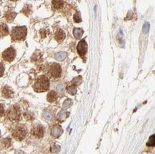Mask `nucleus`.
Returning a JSON list of instances; mask_svg holds the SVG:
<instances>
[{
  "instance_id": "1",
  "label": "nucleus",
  "mask_w": 155,
  "mask_h": 154,
  "mask_svg": "<svg viewBox=\"0 0 155 154\" xmlns=\"http://www.w3.org/2000/svg\"><path fill=\"white\" fill-rule=\"evenodd\" d=\"M33 88L36 92L41 93L47 91L49 88V80L48 77L45 75H41L39 76L36 79Z\"/></svg>"
},
{
  "instance_id": "2",
  "label": "nucleus",
  "mask_w": 155,
  "mask_h": 154,
  "mask_svg": "<svg viewBox=\"0 0 155 154\" xmlns=\"http://www.w3.org/2000/svg\"><path fill=\"white\" fill-rule=\"evenodd\" d=\"M27 34V29L26 27H15L12 29L10 35L12 41H25Z\"/></svg>"
},
{
  "instance_id": "3",
  "label": "nucleus",
  "mask_w": 155,
  "mask_h": 154,
  "mask_svg": "<svg viewBox=\"0 0 155 154\" xmlns=\"http://www.w3.org/2000/svg\"><path fill=\"white\" fill-rule=\"evenodd\" d=\"M61 74V69L60 65L57 63H53L49 65L47 69V74L51 79H57L60 77Z\"/></svg>"
},
{
  "instance_id": "4",
  "label": "nucleus",
  "mask_w": 155,
  "mask_h": 154,
  "mask_svg": "<svg viewBox=\"0 0 155 154\" xmlns=\"http://www.w3.org/2000/svg\"><path fill=\"white\" fill-rule=\"evenodd\" d=\"M27 128H25V126L20 125L17 126V127L14 128L12 131V136L17 141H22L25 139L26 135H27Z\"/></svg>"
},
{
  "instance_id": "5",
  "label": "nucleus",
  "mask_w": 155,
  "mask_h": 154,
  "mask_svg": "<svg viewBox=\"0 0 155 154\" xmlns=\"http://www.w3.org/2000/svg\"><path fill=\"white\" fill-rule=\"evenodd\" d=\"M7 118L11 121H19V116H20V112L17 106H11L7 111Z\"/></svg>"
},
{
  "instance_id": "6",
  "label": "nucleus",
  "mask_w": 155,
  "mask_h": 154,
  "mask_svg": "<svg viewBox=\"0 0 155 154\" xmlns=\"http://www.w3.org/2000/svg\"><path fill=\"white\" fill-rule=\"evenodd\" d=\"M16 54H17V51H16L15 49L13 47H9L3 51L2 57L5 62H12L15 60Z\"/></svg>"
},
{
  "instance_id": "7",
  "label": "nucleus",
  "mask_w": 155,
  "mask_h": 154,
  "mask_svg": "<svg viewBox=\"0 0 155 154\" xmlns=\"http://www.w3.org/2000/svg\"><path fill=\"white\" fill-rule=\"evenodd\" d=\"M31 134L38 139H41L45 134V129L44 127L41 125L34 126L31 129Z\"/></svg>"
},
{
  "instance_id": "8",
  "label": "nucleus",
  "mask_w": 155,
  "mask_h": 154,
  "mask_svg": "<svg viewBox=\"0 0 155 154\" xmlns=\"http://www.w3.org/2000/svg\"><path fill=\"white\" fill-rule=\"evenodd\" d=\"M77 51L81 56H84L87 51V44L84 40H81L77 46Z\"/></svg>"
},
{
  "instance_id": "9",
  "label": "nucleus",
  "mask_w": 155,
  "mask_h": 154,
  "mask_svg": "<svg viewBox=\"0 0 155 154\" xmlns=\"http://www.w3.org/2000/svg\"><path fill=\"white\" fill-rule=\"evenodd\" d=\"M65 37H66V35H65L64 31L62 29H57L56 32H55L54 34V38L55 40H56L57 42L60 43L61 41H63L64 40Z\"/></svg>"
},
{
  "instance_id": "10",
  "label": "nucleus",
  "mask_w": 155,
  "mask_h": 154,
  "mask_svg": "<svg viewBox=\"0 0 155 154\" xmlns=\"http://www.w3.org/2000/svg\"><path fill=\"white\" fill-rule=\"evenodd\" d=\"M9 34V28L5 24H0V39L7 37Z\"/></svg>"
},
{
  "instance_id": "11",
  "label": "nucleus",
  "mask_w": 155,
  "mask_h": 154,
  "mask_svg": "<svg viewBox=\"0 0 155 154\" xmlns=\"http://www.w3.org/2000/svg\"><path fill=\"white\" fill-rule=\"evenodd\" d=\"M14 92L12 89L11 88H9V86H6L3 88L2 89V96L6 98H12L13 96Z\"/></svg>"
},
{
  "instance_id": "12",
  "label": "nucleus",
  "mask_w": 155,
  "mask_h": 154,
  "mask_svg": "<svg viewBox=\"0 0 155 154\" xmlns=\"http://www.w3.org/2000/svg\"><path fill=\"white\" fill-rule=\"evenodd\" d=\"M52 7L54 9L59 10L61 9L64 6V0H52Z\"/></svg>"
},
{
  "instance_id": "13",
  "label": "nucleus",
  "mask_w": 155,
  "mask_h": 154,
  "mask_svg": "<svg viewBox=\"0 0 155 154\" xmlns=\"http://www.w3.org/2000/svg\"><path fill=\"white\" fill-rule=\"evenodd\" d=\"M57 99V94L54 91H51L47 94V101L50 103L56 101Z\"/></svg>"
},
{
  "instance_id": "14",
  "label": "nucleus",
  "mask_w": 155,
  "mask_h": 154,
  "mask_svg": "<svg viewBox=\"0 0 155 154\" xmlns=\"http://www.w3.org/2000/svg\"><path fill=\"white\" fill-rule=\"evenodd\" d=\"M16 16H17V13L14 12V11H8L5 14V17L8 22H12L14 19H15Z\"/></svg>"
},
{
  "instance_id": "15",
  "label": "nucleus",
  "mask_w": 155,
  "mask_h": 154,
  "mask_svg": "<svg viewBox=\"0 0 155 154\" xmlns=\"http://www.w3.org/2000/svg\"><path fill=\"white\" fill-rule=\"evenodd\" d=\"M62 129L59 126H54V127L52 129V134L54 137H58L61 134Z\"/></svg>"
},
{
  "instance_id": "16",
  "label": "nucleus",
  "mask_w": 155,
  "mask_h": 154,
  "mask_svg": "<svg viewBox=\"0 0 155 154\" xmlns=\"http://www.w3.org/2000/svg\"><path fill=\"white\" fill-rule=\"evenodd\" d=\"M67 91L69 92V94H71V95H74V94H76L77 92V87L74 85L71 84V86H69L67 87Z\"/></svg>"
},
{
  "instance_id": "17",
  "label": "nucleus",
  "mask_w": 155,
  "mask_h": 154,
  "mask_svg": "<svg viewBox=\"0 0 155 154\" xmlns=\"http://www.w3.org/2000/svg\"><path fill=\"white\" fill-rule=\"evenodd\" d=\"M66 57V53L64 52H61V53H59L58 54H57L56 56V58L57 59H58V60H62Z\"/></svg>"
},
{
  "instance_id": "18",
  "label": "nucleus",
  "mask_w": 155,
  "mask_h": 154,
  "mask_svg": "<svg viewBox=\"0 0 155 154\" xmlns=\"http://www.w3.org/2000/svg\"><path fill=\"white\" fill-rule=\"evenodd\" d=\"M4 73H5V66H4L3 64L0 63V77L3 76Z\"/></svg>"
},
{
  "instance_id": "19",
  "label": "nucleus",
  "mask_w": 155,
  "mask_h": 154,
  "mask_svg": "<svg viewBox=\"0 0 155 154\" xmlns=\"http://www.w3.org/2000/svg\"><path fill=\"white\" fill-rule=\"evenodd\" d=\"M5 114V107L2 104H0V117H2Z\"/></svg>"
},
{
  "instance_id": "20",
  "label": "nucleus",
  "mask_w": 155,
  "mask_h": 154,
  "mask_svg": "<svg viewBox=\"0 0 155 154\" xmlns=\"http://www.w3.org/2000/svg\"><path fill=\"white\" fill-rule=\"evenodd\" d=\"M58 90H59V91H60V92H62L63 91V90H64V88H63V86H59V87H58Z\"/></svg>"
},
{
  "instance_id": "21",
  "label": "nucleus",
  "mask_w": 155,
  "mask_h": 154,
  "mask_svg": "<svg viewBox=\"0 0 155 154\" xmlns=\"http://www.w3.org/2000/svg\"><path fill=\"white\" fill-rule=\"evenodd\" d=\"M9 1H12V2H17L18 0H9Z\"/></svg>"
},
{
  "instance_id": "22",
  "label": "nucleus",
  "mask_w": 155,
  "mask_h": 154,
  "mask_svg": "<svg viewBox=\"0 0 155 154\" xmlns=\"http://www.w3.org/2000/svg\"><path fill=\"white\" fill-rule=\"evenodd\" d=\"M0 1H2V0H0Z\"/></svg>"
}]
</instances>
